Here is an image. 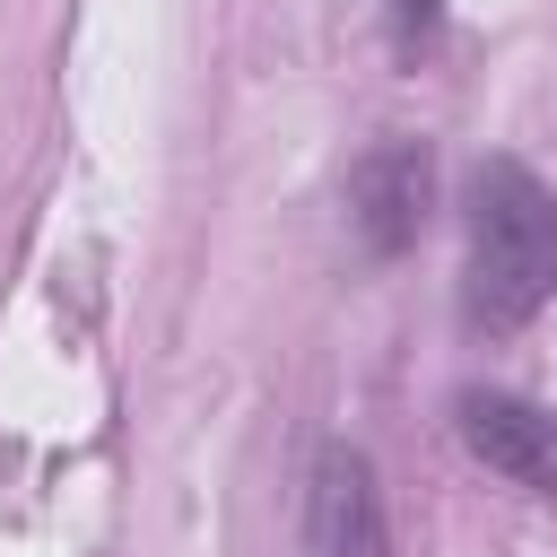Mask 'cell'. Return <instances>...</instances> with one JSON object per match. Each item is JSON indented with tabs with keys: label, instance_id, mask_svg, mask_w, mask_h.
<instances>
[{
	"label": "cell",
	"instance_id": "1",
	"mask_svg": "<svg viewBox=\"0 0 557 557\" xmlns=\"http://www.w3.org/2000/svg\"><path fill=\"white\" fill-rule=\"evenodd\" d=\"M470 261H461V322L505 339L557 296V200L522 157L470 165Z\"/></svg>",
	"mask_w": 557,
	"mask_h": 557
},
{
	"label": "cell",
	"instance_id": "2",
	"mask_svg": "<svg viewBox=\"0 0 557 557\" xmlns=\"http://www.w3.org/2000/svg\"><path fill=\"white\" fill-rule=\"evenodd\" d=\"M426 200H435L426 139H374L348 165V226H357L366 261H400L418 244V226H426Z\"/></svg>",
	"mask_w": 557,
	"mask_h": 557
},
{
	"label": "cell",
	"instance_id": "3",
	"mask_svg": "<svg viewBox=\"0 0 557 557\" xmlns=\"http://www.w3.org/2000/svg\"><path fill=\"white\" fill-rule=\"evenodd\" d=\"M305 557H392L383 479L357 444H322L305 479Z\"/></svg>",
	"mask_w": 557,
	"mask_h": 557
},
{
	"label": "cell",
	"instance_id": "4",
	"mask_svg": "<svg viewBox=\"0 0 557 557\" xmlns=\"http://www.w3.org/2000/svg\"><path fill=\"white\" fill-rule=\"evenodd\" d=\"M453 426H461V444H470L496 479H513V487H531V496H557V409H540V400H522V392L470 383V392L453 400Z\"/></svg>",
	"mask_w": 557,
	"mask_h": 557
},
{
	"label": "cell",
	"instance_id": "5",
	"mask_svg": "<svg viewBox=\"0 0 557 557\" xmlns=\"http://www.w3.org/2000/svg\"><path fill=\"white\" fill-rule=\"evenodd\" d=\"M426 17H435V0H400V26H392V35L409 44V35H426Z\"/></svg>",
	"mask_w": 557,
	"mask_h": 557
}]
</instances>
